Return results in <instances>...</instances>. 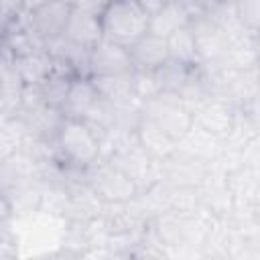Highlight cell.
Returning a JSON list of instances; mask_svg holds the SVG:
<instances>
[{"label":"cell","mask_w":260,"mask_h":260,"mask_svg":"<svg viewBox=\"0 0 260 260\" xmlns=\"http://www.w3.org/2000/svg\"><path fill=\"white\" fill-rule=\"evenodd\" d=\"M63 37L69 39L75 45H81L85 49H91L95 43H100L104 39L102 32V22L100 16H91L79 10H71V16L65 24Z\"/></svg>","instance_id":"obj_14"},{"label":"cell","mask_w":260,"mask_h":260,"mask_svg":"<svg viewBox=\"0 0 260 260\" xmlns=\"http://www.w3.org/2000/svg\"><path fill=\"white\" fill-rule=\"evenodd\" d=\"M14 219V209L4 191H0V230H8L10 221Z\"/></svg>","instance_id":"obj_24"},{"label":"cell","mask_w":260,"mask_h":260,"mask_svg":"<svg viewBox=\"0 0 260 260\" xmlns=\"http://www.w3.org/2000/svg\"><path fill=\"white\" fill-rule=\"evenodd\" d=\"M85 183L106 203H126L138 197V185L110 160H98L85 169Z\"/></svg>","instance_id":"obj_3"},{"label":"cell","mask_w":260,"mask_h":260,"mask_svg":"<svg viewBox=\"0 0 260 260\" xmlns=\"http://www.w3.org/2000/svg\"><path fill=\"white\" fill-rule=\"evenodd\" d=\"M24 142V126L18 118H8L0 124V162L12 158Z\"/></svg>","instance_id":"obj_19"},{"label":"cell","mask_w":260,"mask_h":260,"mask_svg":"<svg viewBox=\"0 0 260 260\" xmlns=\"http://www.w3.org/2000/svg\"><path fill=\"white\" fill-rule=\"evenodd\" d=\"M142 114L156 122L177 142L193 126V112L181 100V95L173 91H160L154 98L142 102Z\"/></svg>","instance_id":"obj_4"},{"label":"cell","mask_w":260,"mask_h":260,"mask_svg":"<svg viewBox=\"0 0 260 260\" xmlns=\"http://www.w3.org/2000/svg\"><path fill=\"white\" fill-rule=\"evenodd\" d=\"M47 2H51V0H22V4H20V14H30V12H35L37 8L45 6Z\"/></svg>","instance_id":"obj_26"},{"label":"cell","mask_w":260,"mask_h":260,"mask_svg":"<svg viewBox=\"0 0 260 260\" xmlns=\"http://www.w3.org/2000/svg\"><path fill=\"white\" fill-rule=\"evenodd\" d=\"M230 2L234 4V12L240 26L256 35L260 22V0H230Z\"/></svg>","instance_id":"obj_21"},{"label":"cell","mask_w":260,"mask_h":260,"mask_svg":"<svg viewBox=\"0 0 260 260\" xmlns=\"http://www.w3.org/2000/svg\"><path fill=\"white\" fill-rule=\"evenodd\" d=\"M91 83L100 98L110 102L112 106L134 102V87H132V71L130 73H118V75H95L91 77Z\"/></svg>","instance_id":"obj_15"},{"label":"cell","mask_w":260,"mask_h":260,"mask_svg":"<svg viewBox=\"0 0 260 260\" xmlns=\"http://www.w3.org/2000/svg\"><path fill=\"white\" fill-rule=\"evenodd\" d=\"M167 51H169V59L181 65H187V67L201 65L199 55H197V45H195V32L191 24L181 26L167 37Z\"/></svg>","instance_id":"obj_16"},{"label":"cell","mask_w":260,"mask_h":260,"mask_svg":"<svg viewBox=\"0 0 260 260\" xmlns=\"http://www.w3.org/2000/svg\"><path fill=\"white\" fill-rule=\"evenodd\" d=\"M45 51L55 63V69L69 75H87V55L89 49L71 43L63 35L45 43Z\"/></svg>","instance_id":"obj_9"},{"label":"cell","mask_w":260,"mask_h":260,"mask_svg":"<svg viewBox=\"0 0 260 260\" xmlns=\"http://www.w3.org/2000/svg\"><path fill=\"white\" fill-rule=\"evenodd\" d=\"M193 124L219 138H225L236 124V114L225 100L211 95L193 110Z\"/></svg>","instance_id":"obj_7"},{"label":"cell","mask_w":260,"mask_h":260,"mask_svg":"<svg viewBox=\"0 0 260 260\" xmlns=\"http://www.w3.org/2000/svg\"><path fill=\"white\" fill-rule=\"evenodd\" d=\"M55 152L59 162L87 169L100 160V134L83 120L63 118L55 136Z\"/></svg>","instance_id":"obj_1"},{"label":"cell","mask_w":260,"mask_h":260,"mask_svg":"<svg viewBox=\"0 0 260 260\" xmlns=\"http://www.w3.org/2000/svg\"><path fill=\"white\" fill-rule=\"evenodd\" d=\"M12 63H14L16 71L20 73L24 83H43L55 71V63L45 49H39V51L28 53L20 59H14Z\"/></svg>","instance_id":"obj_17"},{"label":"cell","mask_w":260,"mask_h":260,"mask_svg":"<svg viewBox=\"0 0 260 260\" xmlns=\"http://www.w3.org/2000/svg\"><path fill=\"white\" fill-rule=\"evenodd\" d=\"M20 4L22 0H0V26L20 12Z\"/></svg>","instance_id":"obj_25"},{"label":"cell","mask_w":260,"mask_h":260,"mask_svg":"<svg viewBox=\"0 0 260 260\" xmlns=\"http://www.w3.org/2000/svg\"><path fill=\"white\" fill-rule=\"evenodd\" d=\"M187 24H191V12L187 4L183 0H171V2H165L154 14H150L148 32L167 39L171 32Z\"/></svg>","instance_id":"obj_13"},{"label":"cell","mask_w":260,"mask_h":260,"mask_svg":"<svg viewBox=\"0 0 260 260\" xmlns=\"http://www.w3.org/2000/svg\"><path fill=\"white\" fill-rule=\"evenodd\" d=\"M132 69L136 71H154L169 59L167 39L156 37L152 32H144L138 41L128 47Z\"/></svg>","instance_id":"obj_11"},{"label":"cell","mask_w":260,"mask_h":260,"mask_svg":"<svg viewBox=\"0 0 260 260\" xmlns=\"http://www.w3.org/2000/svg\"><path fill=\"white\" fill-rule=\"evenodd\" d=\"M0 59H2V57H0Z\"/></svg>","instance_id":"obj_30"},{"label":"cell","mask_w":260,"mask_h":260,"mask_svg":"<svg viewBox=\"0 0 260 260\" xmlns=\"http://www.w3.org/2000/svg\"><path fill=\"white\" fill-rule=\"evenodd\" d=\"M160 2H162V4H165V2H171V0H160Z\"/></svg>","instance_id":"obj_28"},{"label":"cell","mask_w":260,"mask_h":260,"mask_svg":"<svg viewBox=\"0 0 260 260\" xmlns=\"http://www.w3.org/2000/svg\"><path fill=\"white\" fill-rule=\"evenodd\" d=\"M71 10H73V6H69L65 2H61V0H51L45 6L37 8L35 12L22 14V16H24L26 26L43 43H47V41L57 39V37L63 35L65 24H67V20L71 16Z\"/></svg>","instance_id":"obj_6"},{"label":"cell","mask_w":260,"mask_h":260,"mask_svg":"<svg viewBox=\"0 0 260 260\" xmlns=\"http://www.w3.org/2000/svg\"><path fill=\"white\" fill-rule=\"evenodd\" d=\"M71 77H73V75L55 69L43 83H39V85H41V93H43V102H45L47 106H51V108L61 110L63 100H65V93H67L69 83H71Z\"/></svg>","instance_id":"obj_20"},{"label":"cell","mask_w":260,"mask_h":260,"mask_svg":"<svg viewBox=\"0 0 260 260\" xmlns=\"http://www.w3.org/2000/svg\"><path fill=\"white\" fill-rule=\"evenodd\" d=\"M148 14L136 0H112L100 16L104 39L130 47L144 32H148Z\"/></svg>","instance_id":"obj_2"},{"label":"cell","mask_w":260,"mask_h":260,"mask_svg":"<svg viewBox=\"0 0 260 260\" xmlns=\"http://www.w3.org/2000/svg\"><path fill=\"white\" fill-rule=\"evenodd\" d=\"M132 63L128 55V47H122L118 43H112L108 39H102L89 49L87 55V75H118V73H130Z\"/></svg>","instance_id":"obj_5"},{"label":"cell","mask_w":260,"mask_h":260,"mask_svg":"<svg viewBox=\"0 0 260 260\" xmlns=\"http://www.w3.org/2000/svg\"><path fill=\"white\" fill-rule=\"evenodd\" d=\"M98 98L100 95H98L89 75H73L71 83H69V89L65 93L63 106H61L63 118L85 120V116L89 114V110L93 108Z\"/></svg>","instance_id":"obj_10"},{"label":"cell","mask_w":260,"mask_h":260,"mask_svg":"<svg viewBox=\"0 0 260 260\" xmlns=\"http://www.w3.org/2000/svg\"><path fill=\"white\" fill-rule=\"evenodd\" d=\"M195 67H187V65H181L173 59H167L160 67H156L152 73H154V79L160 87V91H173V93H179L181 87L185 85V81L189 79L191 71Z\"/></svg>","instance_id":"obj_18"},{"label":"cell","mask_w":260,"mask_h":260,"mask_svg":"<svg viewBox=\"0 0 260 260\" xmlns=\"http://www.w3.org/2000/svg\"><path fill=\"white\" fill-rule=\"evenodd\" d=\"M108 2L110 0H75L73 10H79V12H85V14H91V16H102Z\"/></svg>","instance_id":"obj_23"},{"label":"cell","mask_w":260,"mask_h":260,"mask_svg":"<svg viewBox=\"0 0 260 260\" xmlns=\"http://www.w3.org/2000/svg\"><path fill=\"white\" fill-rule=\"evenodd\" d=\"M22 89L24 81L16 71L14 63L0 59V114L6 118H16L22 110Z\"/></svg>","instance_id":"obj_12"},{"label":"cell","mask_w":260,"mask_h":260,"mask_svg":"<svg viewBox=\"0 0 260 260\" xmlns=\"http://www.w3.org/2000/svg\"><path fill=\"white\" fill-rule=\"evenodd\" d=\"M134 138H136L138 146L156 162L169 158L177 150V140L171 138L156 122H152L144 114L140 116V120L134 126Z\"/></svg>","instance_id":"obj_8"},{"label":"cell","mask_w":260,"mask_h":260,"mask_svg":"<svg viewBox=\"0 0 260 260\" xmlns=\"http://www.w3.org/2000/svg\"><path fill=\"white\" fill-rule=\"evenodd\" d=\"M61 2H65V4H69V6H73V4H75V0H61Z\"/></svg>","instance_id":"obj_27"},{"label":"cell","mask_w":260,"mask_h":260,"mask_svg":"<svg viewBox=\"0 0 260 260\" xmlns=\"http://www.w3.org/2000/svg\"><path fill=\"white\" fill-rule=\"evenodd\" d=\"M132 87H134V95L138 102H146L150 98H154L156 93H160V87L154 79L152 71H132Z\"/></svg>","instance_id":"obj_22"},{"label":"cell","mask_w":260,"mask_h":260,"mask_svg":"<svg viewBox=\"0 0 260 260\" xmlns=\"http://www.w3.org/2000/svg\"><path fill=\"white\" fill-rule=\"evenodd\" d=\"M110 2H112V0H110Z\"/></svg>","instance_id":"obj_29"}]
</instances>
